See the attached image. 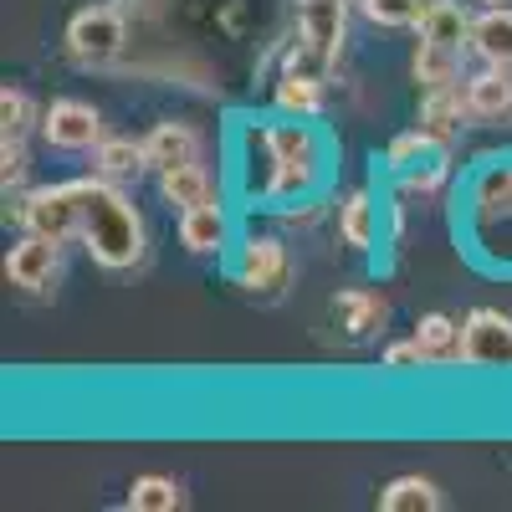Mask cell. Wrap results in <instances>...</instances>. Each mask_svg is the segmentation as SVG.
<instances>
[{
  "label": "cell",
  "mask_w": 512,
  "mask_h": 512,
  "mask_svg": "<svg viewBox=\"0 0 512 512\" xmlns=\"http://www.w3.org/2000/svg\"><path fill=\"white\" fill-rule=\"evenodd\" d=\"M415 82L425 93H441V88H461V52L436 47V41H420L415 47Z\"/></svg>",
  "instance_id": "obj_22"
},
{
  "label": "cell",
  "mask_w": 512,
  "mask_h": 512,
  "mask_svg": "<svg viewBox=\"0 0 512 512\" xmlns=\"http://www.w3.org/2000/svg\"><path fill=\"white\" fill-rule=\"evenodd\" d=\"M159 195L164 205H205V200H216V185H210V169L205 164H175V169H159Z\"/></svg>",
  "instance_id": "obj_21"
},
{
  "label": "cell",
  "mask_w": 512,
  "mask_h": 512,
  "mask_svg": "<svg viewBox=\"0 0 512 512\" xmlns=\"http://www.w3.org/2000/svg\"><path fill=\"white\" fill-rule=\"evenodd\" d=\"M420 364H425V354H420V344H415V333L384 349V369H420Z\"/></svg>",
  "instance_id": "obj_32"
},
{
  "label": "cell",
  "mask_w": 512,
  "mask_h": 512,
  "mask_svg": "<svg viewBox=\"0 0 512 512\" xmlns=\"http://www.w3.org/2000/svg\"><path fill=\"white\" fill-rule=\"evenodd\" d=\"M57 251H62L57 241L26 231V236L11 246V256H6L11 287H21V292H47V287L57 282V272H62V256H57Z\"/></svg>",
  "instance_id": "obj_9"
},
{
  "label": "cell",
  "mask_w": 512,
  "mask_h": 512,
  "mask_svg": "<svg viewBox=\"0 0 512 512\" xmlns=\"http://www.w3.org/2000/svg\"><path fill=\"white\" fill-rule=\"evenodd\" d=\"M333 62H338L333 52H323L318 41H308V36H303V41H297V47L287 52V67H282V72H292V77H308V82H328Z\"/></svg>",
  "instance_id": "obj_27"
},
{
  "label": "cell",
  "mask_w": 512,
  "mask_h": 512,
  "mask_svg": "<svg viewBox=\"0 0 512 512\" xmlns=\"http://www.w3.org/2000/svg\"><path fill=\"white\" fill-rule=\"evenodd\" d=\"M16 221L36 236H47L57 246H72L82 241V205H77V185H36L21 195L16 205Z\"/></svg>",
  "instance_id": "obj_3"
},
{
  "label": "cell",
  "mask_w": 512,
  "mask_h": 512,
  "mask_svg": "<svg viewBox=\"0 0 512 512\" xmlns=\"http://www.w3.org/2000/svg\"><path fill=\"white\" fill-rule=\"evenodd\" d=\"M338 236H344V246H354V251H374V241H379V210H374L369 190H349L344 200H338Z\"/></svg>",
  "instance_id": "obj_19"
},
{
  "label": "cell",
  "mask_w": 512,
  "mask_h": 512,
  "mask_svg": "<svg viewBox=\"0 0 512 512\" xmlns=\"http://www.w3.org/2000/svg\"><path fill=\"white\" fill-rule=\"evenodd\" d=\"M41 139H47L52 149L62 154H88L98 149L108 134H103V113L93 103H82V98H57L47 113H41Z\"/></svg>",
  "instance_id": "obj_5"
},
{
  "label": "cell",
  "mask_w": 512,
  "mask_h": 512,
  "mask_svg": "<svg viewBox=\"0 0 512 512\" xmlns=\"http://www.w3.org/2000/svg\"><path fill=\"white\" fill-rule=\"evenodd\" d=\"M466 108L482 123H507L512 118V67H482L466 77Z\"/></svg>",
  "instance_id": "obj_13"
},
{
  "label": "cell",
  "mask_w": 512,
  "mask_h": 512,
  "mask_svg": "<svg viewBox=\"0 0 512 512\" xmlns=\"http://www.w3.org/2000/svg\"><path fill=\"white\" fill-rule=\"evenodd\" d=\"M277 108H282V113H303V118H313V113L323 108V82H308V77L282 72V82H277Z\"/></svg>",
  "instance_id": "obj_26"
},
{
  "label": "cell",
  "mask_w": 512,
  "mask_h": 512,
  "mask_svg": "<svg viewBox=\"0 0 512 512\" xmlns=\"http://www.w3.org/2000/svg\"><path fill=\"white\" fill-rule=\"evenodd\" d=\"M297 31L338 57L349 36V0H297Z\"/></svg>",
  "instance_id": "obj_12"
},
{
  "label": "cell",
  "mask_w": 512,
  "mask_h": 512,
  "mask_svg": "<svg viewBox=\"0 0 512 512\" xmlns=\"http://www.w3.org/2000/svg\"><path fill=\"white\" fill-rule=\"evenodd\" d=\"M466 328V349H461V364L472 369H512V318L497 313V308H477L461 318Z\"/></svg>",
  "instance_id": "obj_7"
},
{
  "label": "cell",
  "mask_w": 512,
  "mask_h": 512,
  "mask_svg": "<svg viewBox=\"0 0 512 512\" xmlns=\"http://www.w3.org/2000/svg\"><path fill=\"white\" fill-rule=\"evenodd\" d=\"M441 487L431 477H395L379 492V512H441Z\"/></svg>",
  "instance_id": "obj_23"
},
{
  "label": "cell",
  "mask_w": 512,
  "mask_h": 512,
  "mask_svg": "<svg viewBox=\"0 0 512 512\" xmlns=\"http://www.w3.org/2000/svg\"><path fill=\"white\" fill-rule=\"evenodd\" d=\"M144 149H149V169H175V164H200L205 154V139L195 123H180V118H164L144 134Z\"/></svg>",
  "instance_id": "obj_10"
},
{
  "label": "cell",
  "mask_w": 512,
  "mask_h": 512,
  "mask_svg": "<svg viewBox=\"0 0 512 512\" xmlns=\"http://www.w3.org/2000/svg\"><path fill=\"white\" fill-rule=\"evenodd\" d=\"M333 323L344 328L349 338H369L384 328V297L369 287H344L333 297Z\"/></svg>",
  "instance_id": "obj_17"
},
{
  "label": "cell",
  "mask_w": 512,
  "mask_h": 512,
  "mask_svg": "<svg viewBox=\"0 0 512 512\" xmlns=\"http://www.w3.org/2000/svg\"><path fill=\"white\" fill-rule=\"evenodd\" d=\"M185 492L175 477H134L128 487V512H180Z\"/></svg>",
  "instance_id": "obj_24"
},
{
  "label": "cell",
  "mask_w": 512,
  "mask_h": 512,
  "mask_svg": "<svg viewBox=\"0 0 512 512\" xmlns=\"http://www.w3.org/2000/svg\"><path fill=\"white\" fill-rule=\"evenodd\" d=\"M123 41H128V26L118 6H82L67 21V52L82 67H108L123 52Z\"/></svg>",
  "instance_id": "obj_4"
},
{
  "label": "cell",
  "mask_w": 512,
  "mask_h": 512,
  "mask_svg": "<svg viewBox=\"0 0 512 512\" xmlns=\"http://www.w3.org/2000/svg\"><path fill=\"white\" fill-rule=\"evenodd\" d=\"M472 21L466 16V6H456V0H425V16H420V41H436V47H451V52H466L472 47Z\"/></svg>",
  "instance_id": "obj_15"
},
{
  "label": "cell",
  "mask_w": 512,
  "mask_h": 512,
  "mask_svg": "<svg viewBox=\"0 0 512 512\" xmlns=\"http://www.w3.org/2000/svg\"><path fill=\"white\" fill-rule=\"evenodd\" d=\"M472 118V108H466V88H441V93H425L420 103V128L425 139H431L436 149H446L456 139V128Z\"/></svg>",
  "instance_id": "obj_16"
},
{
  "label": "cell",
  "mask_w": 512,
  "mask_h": 512,
  "mask_svg": "<svg viewBox=\"0 0 512 512\" xmlns=\"http://www.w3.org/2000/svg\"><path fill=\"white\" fill-rule=\"evenodd\" d=\"M149 169V149H144V139H103L98 149H93V175H103V180H139Z\"/></svg>",
  "instance_id": "obj_20"
},
{
  "label": "cell",
  "mask_w": 512,
  "mask_h": 512,
  "mask_svg": "<svg viewBox=\"0 0 512 512\" xmlns=\"http://www.w3.org/2000/svg\"><path fill=\"white\" fill-rule=\"evenodd\" d=\"M31 123H41V118H36V103H31L21 88L0 93V134H6V139H26Z\"/></svg>",
  "instance_id": "obj_28"
},
{
  "label": "cell",
  "mask_w": 512,
  "mask_h": 512,
  "mask_svg": "<svg viewBox=\"0 0 512 512\" xmlns=\"http://www.w3.org/2000/svg\"><path fill=\"white\" fill-rule=\"evenodd\" d=\"M77 185V205H82V246L93 251V262L103 272H128L144 262V216L134 210V200H128L118 190V180H72Z\"/></svg>",
  "instance_id": "obj_1"
},
{
  "label": "cell",
  "mask_w": 512,
  "mask_h": 512,
  "mask_svg": "<svg viewBox=\"0 0 512 512\" xmlns=\"http://www.w3.org/2000/svg\"><path fill=\"white\" fill-rule=\"evenodd\" d=\"M415 344H420L425 364H461L466 328H461L451 313H425V318L415 323Z\"/></svg>",
  "instance_id": "obj_18"
},
{
  "label": "cell",
  "mask_w": 512,
  "mask_h": 512,
  "mask_svg": "<svg viewBox=\"0 0 512 512\" xmlns=\"http://www.w3.org/2000/svg\"><path fill=\"white\" fill-rule=\"evenodd\" d=\"M441 185H446V159L420 164V169H405V180H400V190H405L410 200H431Z\"/></svg>",
  "instance_id": "obj_30"
},
{
  "label": "cell",
  "mask_w": 512,
  "mask_h": 512,
  "mask_svg": "<svg viewBox=\"0 0 512 512\" xmlns=\"http://www.w3.org/2000/svg\"><path fill=\"white\" fill-rule=\"evenodd\" d=\"M425 149H436L431 139H425V128H410V134L390 139V149H384V164H390L395 175H405V169H415V159H420Z\"/></svg>",
  "instance_id": "obj_29"
},
{
  "label": "cell",
  "mask_w": 512,
  "mask_h": 512,
  "mask_svg": "<svg viewBox=\"0 0 512 512\" xmlns=\"http://www.w3.org/2000/svg\"><path fill=\"white\" fill-rule=\"evenodd\" d=\"M241 190H246V200H277L272 123H246L241 128Z\"/></svg>",
  "instance_id": "obj_8"
},
{
  "label": "cell",
  "mask_w": 512,
  "mask_h": 512,
  "mask_svg": "<svg viewBox=\"0 0 512 512\" xmlns=\"http://www.w3.org/2000/svg\"><path fill=\"white\" fill-rule=\"evenodd\" d=\"M236 282L256 297H282L292 282V256L277 236H251L236 256Z\"/></svg>",
  "instance_id": "obj_6"
},
{
  "label": "cell",
  "mask_w": 512,
  "mask_h": 512,
  "mask_svg": "<svg viewBox=\"0 0 512 512\" xmlns=\"http://www.w3.org/2000/svg\"><path fill=\"white\" fill-rule=\"evenodd\" d=\"M272 144H277V200H303L318 190L323 169H328V144L313 123L277 118L272 123Z\"/></svg>",
  "instance_id": "obj_2"
},
{
  "label": "cell",
  "mask_w": 512,
  "mask_h": 512,
  "mask_svg": "<svg viewBox=\"0 0 512 512\" xmlns=\"http://www.w3.org/2000/svg\"><path fill=\"white\" fill-rule=\"evenodd\" d=\"M364 21L384 26V31H400V26H420L425 16V0H359Z\"/></svg>",
  "instance_id": "obj_25"
},
{
  "label": "cell",
  "mask_w": 512,
  "mask_h": 512,
  "mask_svg": "<svg viewBox=\"0 0 512 512\" xmlns=\"http://www.w3.org/2000/svg\"><path fill=\"white\" fill-rule=\"evenodd\" d=\"M482 6H512V0H482Z\"/></svg>",
  "instance_id": "obj_33"
},
{
  "label": "cell",
  "mask_w": 512,
  "mask_h": 512,
  "mask_svg": "<svg viewBox=\"0 0 512 512\" xmlns=\"http://www.w3.org/2000/svg\"><path fill=\"white\" fill-rule=\"evenodd\" d=\"M180 246L195 251V256H221L231 246V216H226L216 200L180 210Z\"/></svg>",
  "instance_id": "obj_11"
},
{
  "label": "cell",
  "mask_w": 512,
  "mask_h": 512,
  "mask_svg": "<svg viewBox=\"0 0 512 512\" xmlns=\"http://www.w3.org/2000/svg\"><path fill=\"white\" fill-rule=\"evenodd\" d=\"M31 175V159H26V139H6L0 144V180H6V190L26 185Z\"/></svg>",
  "instance_id": "obj_31"
},
{
  "label": "cell",
  "mask_w": 512,
  "mask_h": 512,
  "mask_svg": "<svg viewBox=\"0 0 512 512\" xmlns=\"http://www.w3.org/2000/svg\"><path fill=\"white\" fill-rule=\"evenodd\" d=\"M472 52L482 67H512V6H487L472 21Z\"/></svg>",
  "instance_id": "obj_14"
}]
</instances>
